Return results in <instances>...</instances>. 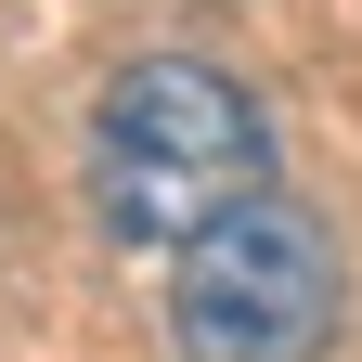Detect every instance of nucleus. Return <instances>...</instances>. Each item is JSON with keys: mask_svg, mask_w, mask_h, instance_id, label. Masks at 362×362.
I'll list each match as a JSON object with an SVG mask.
<instances>
[{"mask_svg": "<svg viewBox=\"0 0 362 362\" xmlns=\"http://www.w3.org/2000/svg\"><path fill=\"white\" fill-rule=\"evenodd\" d=\"M246 194H272V117H259V90L233 65L143 52V65L104 78V104H90V220L129 259L194 246Z\"/></svg>", "mask_w": 362, "mask_h": 362, "instance_id": "obj_1", "label": "nucleus"}, {"mask_svg": "<svg viewBox=\"0 0 362 362\" xmlns=\"http://www.w3.org/2000/svg\"><path fill=\"white\" fill-rule=\"evenodd\" d=\"M337 324H349V259L298 194H246L194 246H168V349L181 362H324Z\"/></svg>", "mask_w": 362, "mask_h": 362, "instance_id": "obj_2", "label": "nucleus"}]
</instances>
